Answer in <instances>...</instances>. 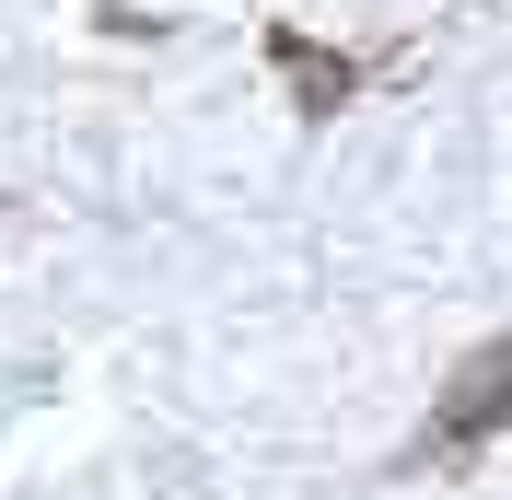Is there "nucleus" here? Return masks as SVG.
<instances>
[{
    "instance_id": "1",
    "label": "nucleus",
    "mask_w": 512,
    "mask_h": 500,
    "mask_svg": "<svg viewBox=\"0 0 512 500\" xmlns=\"http://www.w3.org/2000/svg\"><path fill=\"white\" fill-rule=\"evenodd\" d=\"M501 419H512V338H489L478 361L443 384V407H431V442L454 454V442H489Z\"/></svg>"
}]
</instances>
